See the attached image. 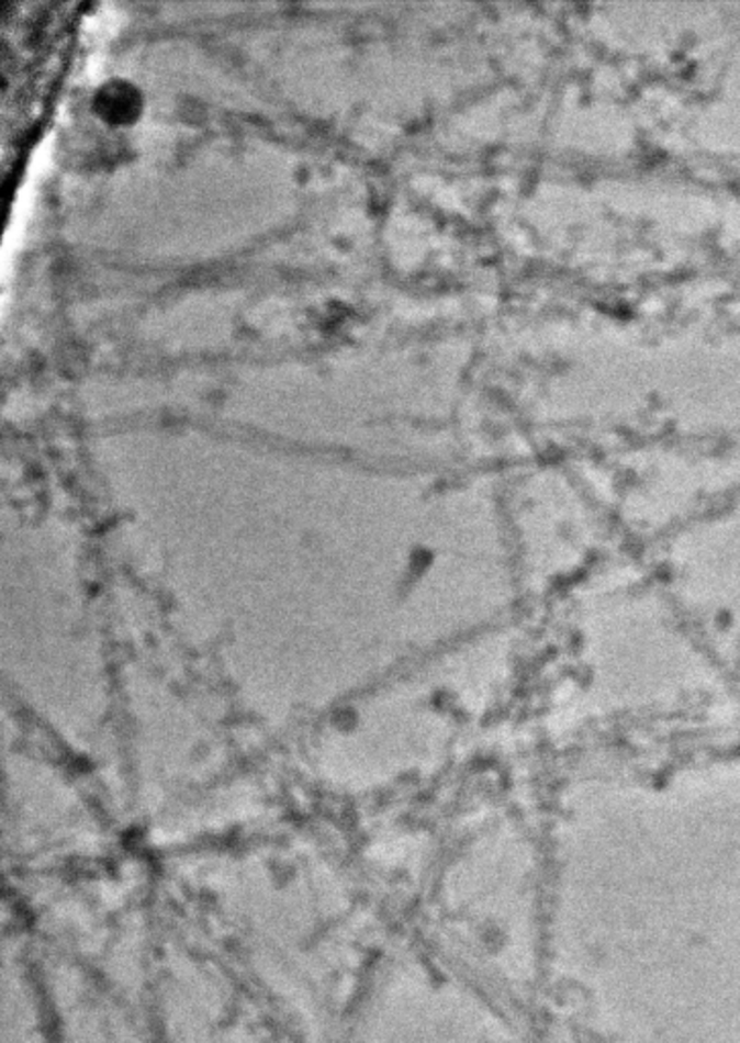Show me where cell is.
Returning a JSON list of instances; mask_svg holds the SVG:
<instances>
[{"label":"cell","mask_w":740,"mask_h":1043,"mask_svg":"<svg viewBox=\"0 0 740 1043\" xmlns=\"http://www.w3.org/2000/svg\"><path fill=\"white\" fill-rule=\"evenodd\" d=\"M142 106V99L135 86L125 80H111L102 86L97 94L99 113L113 123L133 121Z\"/></svg>","instance_id":"obj_1"}]
</instances>
